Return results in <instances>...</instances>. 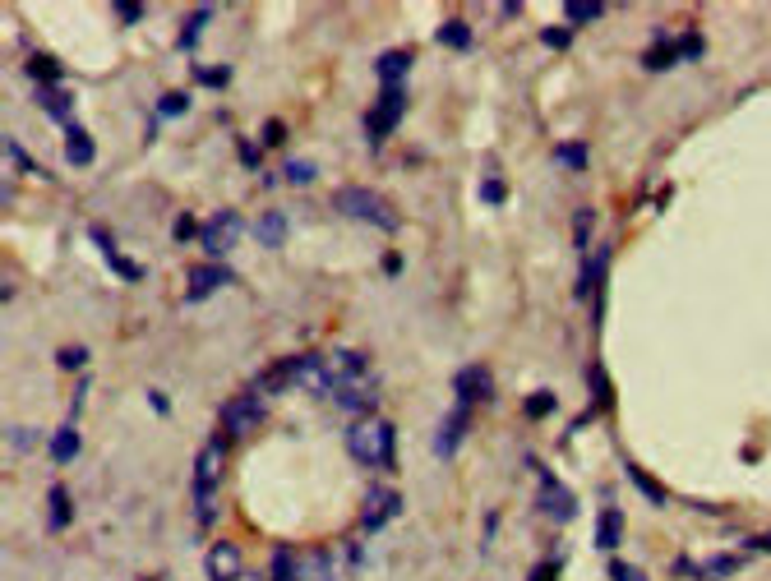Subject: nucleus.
Returning <instances> with one entry per match:
<instances>
[{"instance_id":"21","label":"nucleus","mask_w":771,"mask_h":581,"mask_svg":"<svg viewBox=\"0 0 771 581\" xmlns=\"http://www.w3.org/2000/svg\"><path fill=\"white\" fill-rule=\"evenodd\" d=\"M47 526L51 531L70 526V489L65 485H51V494H47Z\"/></svg>"},{"instance_id":"39","label":"nucleus","mask_w":771,"mask_h":581,"mask_svg":"<svg viewBox=\"0 0 771 581\" xmlns=\"http://www.w3.org/2000/svg\"><path fill=\"white\" fill-rule=\"evenodd\" d=\"M56 360H61V369H84L88 365V346H65Z\"/></svg>"},{"instance_id":"49","label":"nucleus","mask_w":771,"mask_h":581,"mask_svg":"<svg viewBox=\"0 0 771 581\" xmlns=\"http://www.w3.org/2000/svg\"><path fill=\"white\" fill-rule=\"evenodd\" d=\"M241 581H268V572H245Z\"/></svg>"},{"instance_id":"42","label":"nucleus","mask_w":771,"mask_h":581,"mask_svg":"<svg viewBox=\"0 0 771 581\" xmlns=\"http://www.w3.org/2000/svg\"><path fill=\"white\" fill-rule=\"evenodd\" d=\"M259 139H264V148H278V143L287 139V125H282V120H268V125H264V134H259Z\"/></svg>"},{"instance_id":"20","label":"nucleus","mask_w":771,"mask_h":581,"mask_svg":"<svg viewBox=\"0 0 771 581\" xmlns=\"http://www.w3.org/2000/svg\"><path fill=\"white\" fill-rule=\"evenodd\" d=\"M254 236L264 240L268 249H278V245H287V217L273 208V213H264L259 222H254Z\"/></svg>"},{"instance_id":"25","label":"nucleus","mask_w":771,"mask_h":581,"mask_svg":"<svg viewBox=\"0 0 771 581\" xmlns=\"http://www.w3.org/2000/svg\"><path fill=\"white\" fill-rule=\"evenodd\" d=\"M605 19L601 0H564V24H596Z\"/></svg>"},{"instance_id":"40","label":"nucleus","mask_w":771,"mask_h":581,"mask_svg":"<svg viewBox=\"0 0 771 581\" xmlns=\"http://www.w3.org/2000/svg\"><path fill=\"white\" fill-rule=\"evenodd\" d=\"M610 577H615V581H647V572L633 568V563H619V558H615V563H610Z\"/></svg>"},{"instance_id":"1","label":"nucleus","mask_w":771,"mask_h":581,"mask_svg":"<svg viewBox=\"0 0 771 581\" xmlns=\"http://www.w3.org/2000/svg\"><path fill=\"white\" fill-rule=\"evenodd\" d=\"M347 452L365 471H393V462H398V429L388 425V420L365 415V420H356L347 429Z\"/></svg>"},{"instance_id":"45","label":"nucleus","mask_w":771,"mask_h":581,"mask_svg":"<svg viewBox=\"0 0 771 581\" xmlns=\"http://www.w3.org/2000/svg\"><path fill=\"white\" fill-rule=\"evenodd\" d=\"M116 19H125V24H139V19H144V5L125 0V5H116Z\"/></svg>"},{"instance_id":"35","label":"nucleus","mask_w":771,"mask_h":581,"mask_svg":"<svg viewBox=\"0 0 771 581\" xmlns=\"http://www.w3.org/2000/svg\"><path fill=\"white\" fill-rule=\"evenodd\" d=\"M522 411H527L531 420L550 415V411H555V392H536V397H527V402H522Z\"/></svg>"},{"instance_id":"14","label":"nucleus","mask_w":771,"mask_h":581,"mask_svg":"<svg viewBox=\"0 0 771 581\" xmlns=\"http://www.w3.org/2000/svg\"><path fill=\"white\" fill-rule=\"evenodd\" d=\"M411 51H384V56L374 60V74H379V83L384 88H402V79L411 74Z\"/></svg>"},{"instance_id":"41","label":"nucleus","mask_w":771,"mask_h":581,"mask_svg":"<svg viewBox=\"0 0 771 581\" xmlns=\"http://www.w3.org/2000/svg\"><path fill=\"white\" fill-rule=\"evenodd\" d=\"M541 42H545V47H555V51H568L573 33H568V28H545V33H541Z\"/></svg>"},{"instance_id":"16","label":"nucleus","mask_w":771,"mask_h":581,"mask_svg":"<svg viewBox=\"0 0 771 581\" xmlns=\"http://www.w3.org/2000/svg\"><path fill=\"white\" fill-rule=\"evenodd\" d=\"M619 545H624V512L601 508V517H596V549H619Z\"/></svg>"},{"instance_id":"46","label":"nucleus","mask_w":771,"mask_h":581,"mask_svg":"<svg viewBox=\"0 0 771 581\" xmlns=\"http://www.w3.org/2000/svg\"><path fill=\"white\" fill-rule=\"evenodd\" d=\"M148 406H153V411H157V415H167V411H171V402H167V392H157V388H153V392H148Z\"/></svg>"},{"instance_id":"29","label":"nucleus","mask_w":771,"mask_h":581,"mask_svg":"<svg viewBox=\"0 0 771 581\" xmlns=\"http://www.w3.org/2000/svg\"><path fill=\"white\" fill-rule=\"evenodd\" d=\"M628 480H633V485H638V489H642V494H647V498H651V503H656V508H661V503H665V489H661V485H656V480H651V475H647V471H642V466H638V462L628 466Z\"/></svg>"},{"instance_id":"37","label":"nucleus","mask_w":771,"mask_h":581,"mask_svg":"<svg viewBox=\"0 0 771 581\" xmlns=\"http://www.w3.org/2000/svg\"><path fill=\"white\" fill-rule=\"evenodd\" d=\"M185 107H190V97L185 93H167L162 102H157V116H185Z\"/></svg>"},{"instance_id":"3","label":"nucleus","mask_w":771,"mask_h":581,"mask_svg":"<svg viewBox=\"0 0 771 581\" xmlns=\"http://www.w3.org/2000/svg\"><path fill=\"white\" fill-rule=\"evenodd\" d=\"M227 466V439H208L204 452L194 457V503H199V522H213V489Z\"/></svg>"},{"instance_id":"9","label":"nucleus","mask_w":771,"mask_h":581,"mask_svg":"<svg viewBox=\"0 0 771 581\" xmlns=\"http://www.w3.org/2000/svg\"><path fill=\"white\" fill-rule=\"evenodd\" d=\"M402 512V498H398V489H384V485H374L370 494H365V508H361V531H384L393 517Z\"/></svg>"},{"instance_id":"27","label":"nucleus","mask_w":771,"mask_h":581,"mask_svg":"<svg viewBox=\"0 0 771 581\" xmlns=\"http://www.w3.org/2000/svg\"><path fill=\"white\" fill-rule=\"evenodd\" d=\"M439 42H444V47L467 51V47H471V28H467V19H448V24L439 28Z\"/></svg>"},{"instance_id":"10","label":"nucleus","mask_w":771,"mask_h":581,"mask_svg":"<svg viewBox=\"0 0 771 581\" xmlns=\"http://www.w3.org/2000/svg\"><path fill=\"white\" fill-rule=\"evenodd\" d=\"M536 466V462H531ZM541 471V512L545 517H555V522H573V512H578V498H573V489L559 485L555 475L545 471V466H536Z\"/></svg>"},{"instance_id":"43","label":"nucleus","mask_w":771,"mask_h":581,"mask_svg":"<svg viewBox=\"0 0 771 581\" xmlns=\"http://www.w3.org/2000/svg\"><path fill=\"white\" fill-rule=\"evenodd\" d=\"M194 79L208 83V88H222V83L231 79V70H199V65H194Z\"/></svg>"},{"instance_id":"36","label":"nucleus","mask_w":771,"mask_h":581,"mask_svg":"<svg viewBox=\"0 0 771 581\" xmlns=\"http://www.w3.org/2000/svg\"><path fill=\"white\" fill-rule=\"evenodd\" d=\"M675 47H679V60H698L707 42H702V33H679V37H675Z\"/></svg>"},{"instance_id":"15","label":"nucleus","mask_w":771,"mask_h":581,"mask_svg":"<svg viewBox=\"0 0 771 581\" xmlns=\"http://www.w3.org/2000/svg\"><path fill=\"white\" fill-rule=\"evenodd\" d=\"M467 420H471V411L467 406H458V411L444 420V429H439V439H434V452L439 457H448V452H458V443H462V434H467Z\"/></svg>"},{"instance_id":"12","label":"nucleus","mask_w":771,"mask_h":581,"mask_svg":"<svg viewBox=\"0 0 771 581\" xmlns=\"http://www.w3.org/2000/svg\"><path fill=\"white\" fill-rule=\"evenodd\" d=\"M333 402H338L342 411H351V415H361V420H365V411H370V406H379V383H374V379L342 383V388L333 392Z\"/></svg>"},{"instance_id":"30","label":"nucleus","mask_w":771,"mask_h":581,"mask_svg":"<svg viewBox=\"0 0 771 581\" xmlns=\"http://www.w3.org/2000/svg\"><path fill=\"white\" fill-rule=\"evenodd\" d=\"M282 171H287V185H314V176H319V166L305 162V157H291Z\"/></svg>"},{"instance_id":"7","label":"nucleus","mask_w":771,"mask_h":581,"mask_svg":"<svg viewBox=\"0 0 771 581\" xmlns=\"http://www.w3.org/2000/svg\"><path fill=\"white\" fill-rule=\"evenodd\" d=\"M287 383L301 392H333V369H328L324 356H291Z\"/></svg>"},{"instance_id":"24","label":"nucleus","mask_w":771,"mask_h":581,"mask_svg":"<svg viewBox=\"0 0 771 581\" xmlns=\"http://www.w3.org/2000/svg\"><path fill=\"white\" fill-rule=\"evenodd\" d=\"M37 102H42V111H47L51 120H65V125H70V107H74V97L65 93V88H42V93H37Z\"/></svg>"},{"instance_id":"23","label":"nucleus","mask_w":771,"mask_h":581,"mask_svg":"<svg viewBox=\"0 0 771 581\" xmlns=\"http://www.w3.org/2000/svg\"><path fill=\"white\" fill-rule=\"evenodd\" d=\"M93 240H97V245H102V254H107V263H111V268H116V273H121V277H130V282H139V277H144V268H139V263L121 259V254L111 249V240H107V231H102V226H93Z\"/></svg>"},{"instance_id":"13","label":"nucleus","mask_w":771,"mask_h":581,"mask_svg":"<svg viewBox=\"0 0 771 581\" xmlns=\"http://www.w3.org/2000/svg\"><path fill=\"white\" fill-rule=\"evenodd\" d=\"M241 549L231 545V540H217L208 549V581H241Z\"/></svg>"},{"instance_id":"47","label":"nucleus","mask_w":771,"mask_h":581,"mask_svg":"<svg viewBox=\"0 0 771 581\" xmlns=\"http://www.w3.org/2000/svg\"><path fill=\"white\" fill-rule=\"evenodd\" d=\"M241 157H245V166H259V148L254 143H241Z\"/></svg>"},{"instance_id":"6","label":"nucleus","mask_w":771,"mask_h":581,"mask_svg":"<svg viewBox=\"0 0 771 581\" xmlns=\"http://www.w3.org/2000/svg\"><path fill=\"white\" fill-rule=\"evenodd\" d=\"M241 231H245V222H241V213H231V208H222V213H213L204 222V236H199V245H204V254L208 259H222L236 240H241Z\"/></svg>"},{"instance_id":"48","label":"nucleus","mask_w":771,"mask_h":581,"mask_svg":"<svg viewBox=\"0 0 771 581\" xmlns=\"http://www.w3.org/2000/svg\"><path fill=\"white\" fill-rule=\"evenodd\" d=\"M748 549H758V554H771V531L758 535V540H748Z\"/></svg>"},{"instance_id":"4","label":"nucleus","mask_w":771,"mask_h":581,"mask_svg":"<svg viewBox=\"0 0 771 581\" xmlns=\"http://www.w3.org/2000/svg\"><path fill=\"white\" fill-rule=\"evenodd\" d=\"M402 116H407V88H384L379 102L370 107V116H365V134H370V143H384L388 134L398 130Z\"/></svg>"},{"instance_id":"33","label":"nucleus","mask_w":771,"mask_h":581,"mask_svg":"<svg viewBox=\"0 0 771 581\" xmlns=\"http://www.w3.org/2000/svg\"><path fill=\"white\" fill-rule=\"evenodd\" d=\"M739 568V554H716L711 563H702V577H730Z\"/></svg>"},{"instance_id":"2","label":"nucleus","mask_w":771,"mask_h":581,"mask_svg":"<svg viewBox=\"0 0 771 581\" xmlns=\"http://www.w3.org/2000/svg\"><path fill=\"white\" fill-rule=\"evenodd\" d=\"M333 208H338L342 217H351V222L379 226V231H388V236L402 226L398 213H393V208H388V203L379 199L374 190H365V185H342V190L333 194Z\"/></svg>"},{"instance_id":"31","label":"nucleus","mask_w":771,"mask_h":581,"mask_svg":"<svg viewBox=\"0 0 771 581\" xmlns=\"http://www.w3.org/2000/svg\"><path fill=\"white\" fill-rule=\"evenodd\" d=\"M208 19H213V10H208V5H204V10H194L190 19H185V33H181V47H185V51H190L194 42L204 37V24H208Z\"/></svg>"},{"instance_id":"5","label":"nucleus","mask_w":771,"mask_h":581,"mask_svg":"<svg viewBox=\"0 0 771 581\" xmlns=\"http://www.w3.org/2000/svg\"><path fill=\"white\" fill-rule=\"evenodd\" d=\"M264 415H268L264 397H259V392H241V397H231V402L222 406V429L241 439V434H254V429L264 425Z\"/></svg>"},{"instance_id":"32","label":"nucleus","mask_w":771,"mask_h":581,"mask_svg":"<svg viewBox=\"0 0 771 581\" xmlns=\"http://www.w3.org/2000/svg\"><path fill=\"white\" fill-rule=\"evenodd\" d=\"M28 70H33V79H47V88H56V79H61V65L47 56H33L28 60Z\"/></svg>"},{"instance_id":"11","label":"nucleus","mask_w":771,"mask_h":581,"mask_svg":"<svg viewBox=\"0 0 771 581\" xmlns=\"http://www.w3.org/2000/svg\"><path fill=\"white\" fill-rule=\"evenodd\" d=\"M236 282V273L231 268H222V263H204V268H194L190 273V286H185V300H208L213 291H222V286Z\"/></svg>"},{"instance_id":"18","label":"nucleus","mask_w":771,"mask_h":581,"mask_svg":"<svg viewBox=\"0 0 771 581\" xmlns=\"http://www.w3.org/2000/svg\"><path fill=\"white\" fill-rule=\"evenodd\" d=\"M74 457H79V429H74V420H70V425H61L56 434H51V462L70 466Z\"/></svg>"},{"instance_id":"19","label":"nucleus","mask_w":771,"mask_h":581,"mask_svg":"<svg viewBox=\"0 0 771 581\" xmlns=\"http://www.w3.org/2000/svg\"><path fill=\"white\" fill-rule=\"evenodd\" d=\"M268 581H301V558L291 554L287 545H278L273 558H268Z\"/></svg>"},{"instance_id":"34","label":"nucleus","mask_w":771,"mask_h":581,"mask_svg":"<svg viewBox=\"0 0 771 581\" xmlns=\"http://www.w3.org/2000/svg\"><path fill=\"white\" fill-rule=\"evenodd\" d=\"M171 236H176V240L185 245V240L204 236V222H194V213H181V217H176V226H171Z\"/></svg>"},{"instance_id":"17","label":"nucleus","mask_w":771,"mask_h":581,"mask_svg":"<svg viewBox=\"0 0 771 581\" xmlns=\"http://www.w3.org/2000/svg\"><path fill=\"white\" fill-rule=\"evenodd\" d=\"M93 157H97L93 139H88L79 125H65V162H70V166H88Z\"/></svg>"},{"instance_id":"8","label":"nucleus","mask_w":771,"mask_h":581,"mask_svg":"<svg viewBox=\"0 0 771 581\" xmlns=\"http://www.w3.org/2000/svg\"><path fill=\"white\" fill-rule=\"evenodd\" d=\"M453 397H458V406H476V402H490L494 397V379H490V365H462L458 374H453Z\"/></svg>"},{"instance_id":"26","label":"nucleus","mask_w":771,"mask_h":581,"mask_svg":"<svg viewBox=\"0 0 771 581\" xmlns=\"http://www.w3.org/2000/svg\"><path fill=\"white\" fill-rule=\"evenodd\" d=\"M675 60H679L675 37H670V33H661V37H656V47H651L647 56H642V65H647V70H665V65H675Z\"/></svg>"},{"instance_id":"44","label":"nucleus","mask_w":771,"mask_h":581,"mask_svg":"<svg viewBox=\"0 0 771 581\" xmlns=\"http://www.w3.org/2000/svg\"><path fill=\"white\" fill-rule=\"evenodd\" d=\"M481 199H485V203H504V199H508L504 180H485V185H481Z\"/></svg>"},{"instance_id":"28","label":"nucleus","mask_w":771,"mask_h":581,"mask_svg":"<svg viewBox=\"0 0 771 581\" xmlns=\"http://www.w3.org/2000/svg\"><path fill=\"white\" fill-rule=\"evenodd\" d=\"M555 162L568 166V171H587V143H559Z\"/></svg>"},{"instance_id":"38","label":"nucleus","mask_w":771,"mask_h":581,"mask_svg":"<svg viewBox=\"0 0 771 581\" xmlns=\"http://www.w3.org/2000/svg\"><path fill=\"white\" fill-rule=\"evenodd\" d=\"M591 226H596V213H591V208H578V222H573V231H578V249L591 245Z\"/></svg>"},{"instance_id":"22","label":"nucleus","mask_w":771,"mask_h":581,"mask_svg":"<svg viewBox=\"0 0 771 581\" xmlns=\"http://www.w3.org/2000/svg\"><path fill=\"white\" fill-rule=\"evenodd\" d=\"M301 581H338V572H333V558H328L324 549H310V554L301 558Z\"/></svg>"}]
</instances>
